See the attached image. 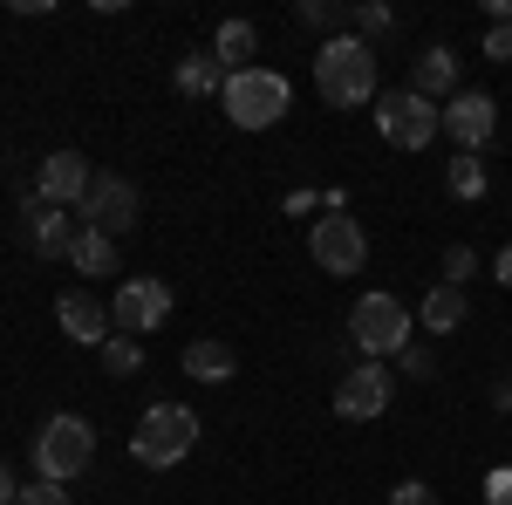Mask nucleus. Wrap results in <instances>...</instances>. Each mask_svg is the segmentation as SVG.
Returning <instances> with one entry per match:
<instances>
[{"instance_id": "f257e3e1", "label": "nucleus", "mask_w": 512, "mask_h": 505, "mask_svg": "<svg viewBox=\"0 0 512 505\" xmlns=\"http://www.w3.org/2000/svg\"><path fill=\"white\" fill-rule=\"evenodd\" d=\"M315 89L328 110H362L376 103V48L362 35H335L315 48Z\"/></svg>"}, {"instance_id": "f03ea898", "label": "nucleus", "mask_w": 512, "mask_h": 505, "mask_svg": "<svg viewBox=\"0 0 512 505\" xmlns=\"http://www.w3.org/2000/svg\"><path fill=\"white\" fill-rule=\"evenodd\" d=\"M198 444V417L185 410V403H151L144 417H137V430H130V458L151 471H171L185 465Z\"/></svg>"}, {"instance_id": "7ed1b4c3", "label": "nucleus", "mask_w": 512, "mask_h": 505, "mask_svg": "<svg viewBox=\"0 0 512 505\" xmlns=\"http://www.w3.org/2000/svg\"><path fill=\"white\" fill-rule=\"evenodd\" d=\"M219 103H226V117L239 123V130H274L287 110H294V89H287V76L280 69H239V76H226V89H219Z\"/></svg>"}, {"instance_id": "20e7f679", "label": "nucleus", "mask_w": 512, "mask_h": 505, "mask_svg": "<svg viewBox=\"0 0 512 505\" xmlns=\"http://www.w3.org/2000/svg\"><path fill=\"white\" fill-rule=\"evenodd\" d=\"M89 458H96V424H89V417H76V410H62V417H48V424L35 430V471L48 478V485L82 478V471H89Z\"/></svg>"}, {"instance_id": "39448f33", "label": "nucleus", "mask_w": 512, "mask_h": 505, "mask_svg": "<svg viewBox=\"0 0 512 505\" xmlns=\"http://www.w3.org/2000/svg\"><path fill=\"white\" fill-rule=\"evenodd\" d=\"M376 130H383V144H396V151H424L437 130H444V110L424 103L417 89H390V96H376Z\"/></svg>"}, {"instance_id": "423d86ee", "label": "nucleus", "mask_w": 512, "mask_h": 505, "mask_svg": "<svg viewBox=\"0 0 512 505\" xmlns=\"http://www.w3.org/2000/svg\"><path fill=\"white\" fill-rule=\"evenodd\" d=\"M349 335L362 355H403L410 349V308L396 294H362L349 314Z\"/></svg>"}, {"instance_id": "0eeeda50", "label": "nucleus", "mask_w": 512, "mask_h": 505, "mask_svg": "<svg viewBox=\"0 0 512 505\" xmlns=\"http://www.w3.org/2000/svg\"><path fill=\"white\" fill-rule=\"evenodd\" d=\"M76 219L89 226V233H103V239H123L130 226H137V185L117 178V171H96V185H89V198L76 205Z\"/></svg>"}, {"instance_id": "6e6552de", "label": "nucleus", "mask_w": 512, "mask_h": 505, "mask_svg": "<svg viewBox=\"0 0 512 505\" xmlns=\"http://www.w3.org/2000/svg\"><path fill=\"white\" fill-rule=\"evenodd\" d=\"M308 253H315L321 273H362L369 267V233L355 226L349 212H328V219H315V233H308Z\"/></svg>"}, {"instance_id": "1a4fd4ad", "label": "nucleus", "mask_w": 512, "mask_h": 505, "mask_svg": "<svg viewBox=\"0 0 512 505\" xmlns=\"http://www.w3.org/2000/svg\"><path fill=\"white\" fill-rule=\"evenodd\" d=\"M164 314H171V287L151 280V273H130L117 287V301H110L117 335H151V328H164Z\"/></svg>"}, {"instance_id": "9d476101", "label": "nucleus", "mask_w": 512, "mask_h": 505, "mask_svg": "<svg viewBox=\"0 0 512 505\" xmlns=\"http://www.w3.org/2000/svg\"><path fill=\"white\" fill-rule=\"evenodd\" d=\"M76 212L69 205H48V198H21V239L35 246L41 260H69V246H76Z\"/></svg>"}, {"instance_id": "9b49d317", "label": "nucleus", "mask_w": 512, "mask_h": 505, "mask_svg": "<svg viewBox=\"0 0 512 505\" xmlns=\"http://www.w3.org/2000/svg\"><path fill=\"white\" fill-rule=\"evenodd\" d=\"M390 369L383 362H362V369H349L342 383H335V417H349V424H376L383 410H390Z\"/></svg>"}, {"instance_id": "f8f14e48", "label": "nucleus", "mask_w": 512, "mask_h": 505, "mask_svg": "<svg viewBox=\"0 0 512 505\" xmlns=\"http://www.w3.org/2000/svg\"><path fill=\"white\" fill-rule=\"evenodd\" d=\"M444 130H451V144L465 157H478L492 144V130H499V103H492L485 89H458V96L444 103Z\"/></svg>"}, {"instance_id": "ddd939ff", "label": "nucleus", "mask_w": 512, "mask_h": 505, "mask_svg": "<svg viewBox=\"0 0 512 505\" xmlns=\"http://www.w3.org/2000/svg\"><path fill=\"white\" fill-rule=\"evenodd\" d=\"M89 185H96V171H89V157H82V151H48V157H41V171H35V198L69 205V212L89 198Z\"/></svg>"}, {"instance_id": "4468645a", "label": "nucleus", "mask_w": 512, "mask_h": 505, "mask_svg": "<svg viewBox=\"0 0 512 505\" xmlns=\"http://www.w3.org/2000/svg\"><path fill=\"white\" fill-rule=\"evenodd\" d=\"M55 321H62V335H69V342H89V349H103V342H110V308H103V301H89V294H62V301H55Z\"/></svg>"}, {"instance_id": "2eb2a0df", "label": "nucleus", "mask_w": 512, "mask_h": 505, "mask_svg": "<svg viewBox=\"0 0 512 505\" xmlns=\"http://www.w3.org/2000/svg\"><path fill=\"white\" fill-rule=\"evenodd\" d=\"M410 89H417L424 103H437V110H444V103L458 96V55H451V48H424V55H417Z\"/></svg>"}, {"instance_id": "dca6fc26", "label": "nucleus", "mask_w": 512, "mask_h": 505, "mask_svg": "<svg viewBox=\"0 0 512 505\" xmlns=\"http://www.w3.org/2000/svg\"><path fill=\"white\" fill-rule=\"evenodd\" d=\"M185 376H192V383H233L239 355L226 349V342H212V335H205V342H185Z\"/></svg>"}, {"instance_id": "f3484780", "label": "nucleus", "mask_w": 512, "mask_h": 505, "mask_svg": "<svg viewBox=\"0 0 512 505\" xmlns=\"http://www.w3.org/2000/svg\"><path fill=\"white\" fill-rule=\"evenodd\" d=\"M465 314H472V301H465V287H451V280L424 294V328H431V335H458Z\"/></svg>"}, {"instance_id": "a211bd4d", "label": "nucleus", "mask_w": 512, "mask_h": 505, "mask_svg": "<svg viewBox=\"0 0 512 505\" xmlns=\"http://www.w3.org/2000/svg\"><path fill=\"white\" fill-rule=\"evenodd\" d=\"M253 48H260V28H253V21H219V35H212V55L226 62V76L253 69Z\"/></svg>"}, {"instance_id": "6ab92c4d", "label": "nucleus", "mask_w": 512, "mask_h": 505, "mask_svg": "<svg viewBox=\"0 0 512 505\" xmlns=\"http://www.w3.org/2000/svg\"><path fill=\"white\" fill-rule=\"evenodd\" d=\"M178 89H185V96H219V89H226V62H219L212 48H205V55H185V62H178Z\"/></svg>"}, {"instance_id": "aec40b11", "label": "nucleus", "mask_w": 512, "mask_h": 505, "mask_svg": "<svg viewBox=\"0 0 512 505\" xmlns=\"http://www.w3.org/2000/svg\"><path fill=\"white\" fill-rule=\"evenodd\" d=\"M69 260H76V273H117V239H103V233L82 226L76 246H69Z\"/></svg>"}, {"instance_id": "412c9836", "label": "nucleus", "mask_w": 512, "mask_h": 505, "mask_svg": "<svg viewBox=\"0 0 512 505\" xmlns=\"http://www.w3.org/2000/svg\"><path fill=\"white\" fill-rule=\"evenodd\" d=\"M103 369H110V376H137V369H144V342H137V335H110V342H103Z\"/></svg>"}, {"instance_id": "4be33fe9", "label": "nucleus", "mask_w": 512, "mask_h": 505, "mask_svg": "<svg viewBox=\"0 0 512 505\" xmlns=\"http://www.w3.org/2000/svg\"><path fill=\"white\" fill-rule=\"evenodd\" d=\"M349 21H355V35L369 41V48H376V35H390V28H396V14L383 7V0H355V7H349Z\"/></svg>"}, {"instance_id": "5701e85b", "label": "nucleus", "mask_w": 512, "mask_h": 505, "mask_svg": "<svg viewBox=\"0 0 512 505\" xmlns=\"http://www.w3.org/2000/svg\"><path fill=\"white\" fill-rule=\"evenodd\" d=\"M444 185H451V198H485V164L478 157H451Z\"/></svg>"}, {"instance_id": "b1692460", "label": "nucleus", "mask_w": 512, "mask_h": 505, "mask_svg": "<svg viewBox=\"0 0 512 505\" xmlns=\"http://www.w3.org/2000/svg\"><path fill=\"white\" fill-rule=\"evenodd\" d=\"M472 273H478V253H472V246H451V253H444V280H451V287H465Z\"/></svg>"}, {"instance_id": "393cba45", "label": "nucleus", "mask_w": 512, "mask_h": 505, "mask_svg": "<svg viewBox=\"0 0 512 505\" xmlns=\"http://www.w3.org/2000/svg\"><path fill=\"white\" fill-rule=\"evenodd\" d=\"M14 505H69V492L48 485V478H35V485H21V499H14Z\"/></svg>"}, {"instance_id": "a878e982", "label": "nucleus", "mask_w": 512, "mask_h": 505, "mask_svg": "<svg viewBox=\"0 0 512 505\" xmlns=\"http://www.w3.org/2000/svg\"><path fill=\"white\" fill-rule=\"evenodd\" d=\"M390 505H437V492L424 485V478H403V485L390 492Z\"/></svg>"}, {"instance_id": "bb28decb", "label": "nucleus", "mask_w": 512, "mask_h": 505, "mask_svg": "<svg viewBox=\"0 0 512 505\" xmlns=\"http://www.w3.org/2000/svg\"><path fill=\"white\" fill-rule=\"evenodd\" d=\"M301 14H308V21H315V28H342V21H349V14H342V7H328V0H308V7H301Z\"/></svg>"}, {"instance_id": "cd10ccee", "label": "nucleus", "mask_w": 512, "mask_h": 505, "mask_svg": "<svg viewBox=\"0 0 512 505\" xmlns=\"http://www.w3.org/2000/svg\"><path fill=\"white\" fill-rule=\"evenodd\" d=\"M485 505H512V471H492L485 478Z\"/></svg>"}, {"instance_id": "c85d7f7f", "label": "nucleus", "mask_w": 512, "mask_h": 505, "mask_svg": "<svg viewBox=\"0 0 512 505\" xmlns=\"http://www.w3.org/2000/svg\"><path fill=\"white\" fill-rule=\"evenodd\" d=\"M485 55H492V62H512V21H506V28H492V35H485Z\"/></svg>"}, {"instance_id": "c756f323", "label": "nucleus", "mask_w": 512, "mask_h": 505, "mask_svg": "<svg viewBox=\"0 0 512 505\" xmlns=\"http://www.w3.org/2000/svg\"><path fill=\"white\" fill-rule=\"evenodd\" d=\"M403 376H431V349H403Z\"/></svg>"}, {"instance_id": "7c9ffc66", "label": "nucleus", "mask_w": 512, "mask_h": 505, "mask_svg": "<svg viewBox=\"0 0 512 505\" xmlns=\"http://www.w3.org/2000/svg\"><path fill=\"white\" fill-rule=\"evenodd\" d=\"M492 280H499V287H512V239L499 246V260H492Z\"/></svg>"}, {"instance_id": "2f4dec72", "label": "nucleus", "mask_w": 512, "mask_h": 505, "mask_svg": "<svg viewBox=\"0 0 512 505\" xmlns=\"http://www.w3.org/2000/svg\"><path fill=\"white\" fill-rule=\"evenodd\" d=\"M14 499H21V478H14V471L0 465V505H14Z\"/></svg>"}, {"instance_id": "473e14b6", "label": "nucleus", "mask_w": 512, "mask_h": 505, "mask_svg": "<svg viewBox=\"0 0 512 505\" xmlns=\"http://www.w3.org/2000/svg\"><path fill=\"white\" fill-rule=\"evenodd\" d=\"M492 403H499V410H512V376H499V389H492Z\"/></svg>"}]
</instances>
